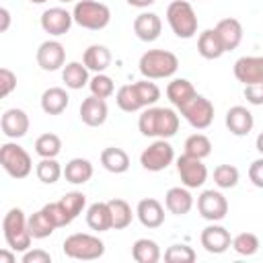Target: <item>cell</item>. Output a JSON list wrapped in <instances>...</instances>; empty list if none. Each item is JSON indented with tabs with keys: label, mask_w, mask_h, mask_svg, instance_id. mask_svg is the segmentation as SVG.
I'll use <instances>...</instances> for the list:
<instances>
[{
	"label": "cell",
	"mask_w": 263,
	"mask_h": 263,
	"mask_svg": "<svg viewBox=\"0 0 263 263\" xmlns=\"http://www.w3.org/2000/svg\"><path fill=\"white\" fill-rule=\"evenodd\" d=\"M29 2H31V4H45L47 0H29Z\"/></svg>",
	"instance_id": "cell-53"
},
{
	"label": "cell",
	"mask_w": 263,
	"mask_h": 263,
	"mask_svg": "<svg viewBox=\"0 0 263 263\" xmlns=\"http://www.w3.org/2000/svg\"><path fill=\"white\" fill-rule=\"evenodd\" d=\"M197 95L195 86L187 80V78H173L166 84V99L171 101V105H175L177 109H181L185 103H189L193 97Z\"/></svg>",
	"instance_id": "cell-25"
},
{
	"label": "cell",
	"mask_w": 263,
	"mask_h": 263,
	"mask_svg": "<svg viewBox=\"0 0 263 263\" xmlns=\"http://www.w3.org/2000/svg\"><path fill=\"white\" fill-rule=\"evenodd\" d=\"M0 33H6L8 31V27H10V12H8V8H0Z\"/></svg>",
	"instance_id": "cell-49"
},
{
	"label": "cell",
	"mask_w": 263,
	"mask_h": 263,
	"mask_svg": "<svg viewBox=\"0 0 263 263\" xmlns=\"http://www.w3.org/2000/svg\"><path fill=\"white\" fill-rule=\"evenodd\" d=\"M115 103H117V107H119L121 111H125V113H136V111H142V109H144V105L140 103V97H138L134 84H123V86H119L117 92H115Z\"/></svg>",
	"instance_id": "cell-33"
},
{
	"label": "cell",
	"mask_w": 263,
	"mask_h": 263,
	"mask_svg": "<svg viewBox=\"0 0 263 263\" xmlns=\"http://www.w3.org/2000/svg\"><path fill=\"white\" fill-rule=\"evenodd\" d=\"M197 212L208 222H220L228 214V199L216 189H205L197 197Z\"/></svg>",
	"instance_id": "cell-11"
},
{
	"label": "cell",
	"mask_w": 263,
	"mask_h": 263,
	"mask_svg": "<svg viewBox=\"0 0 263 263\" xmlns=\"http://www.w3.org/2000/svg\"><path fill=\"white\" fill-rule=\"evenodd\" d=\"M35 175L41 183L45 185H53L55 181H60V177L64 175V168L60 166V162L55 158H41L35 166Z\"/></svg>",
	"instance_id": "cell-35"
},
{
	"label": "cell",
	"mask_w": 263,
	"mask_h": 263,
	"mask_svg": "<svg viewBox=\"0 0 263 263\" xmlns=\"http://www.w3.org/2000/svg\"><path fill=\"white\" fill-rule=\"evenodd\" d=\"M41 210L47 214V218L53 222V226H55V228H64V226H68V224L72 222V216L66 212V208L62 205V201L45 203Z\"/></svg>",
	"instance_id": "cell-43"
},
{
	"label": "cell",
	"mask_w": 263,
	"mask_h": 263,
	"mask_svg": "<svg viewBox=\"0 0 263 263\" xmlns=\"http://www.w3.org/2000/svg\"><path fill=\"white\" fill-rule=\"evenodd\" d=\"M140 74L148 80L171 78L179 70V58L168 49H148L138 62Z\"/></svg>",
	"instance_id": "cell-2"
},
{
	"label": "cell",
	"mask_w": 263,
	"mask_h": 263,
	"mask_svg": "<svg viewBox=\"0 0 263 263\" xmlns=\"http://www.w3.org/2000/svg\"><path fill=\"white\" fill-rule=\"evenodd\" d=\"M185 154L189 156H195V158H208L212 154V140L205 136V134H193L185 140V146H183Z\"/></svg>",
	"instance_id": "cell-36"
},
{
	"label": "cell",
	"mask_w": 263,
	"mask_h": 263,
	"mask_svg": "<svg viewBox=\"0 0 263 263\" xmlns=\"http://www.w3.org/2000/svg\"><path fill=\"white\" fill-rule=\"evenodd\" d=\"M214 29H216V33H218V37H220V41L224 45V51H232V49H236L240 45V41H242V25H240V21L228 16V18L218 21V25Z\"/></svg>",
	"instance_id": "cell-21"
},
{
	"label": "cell",
	"mask_w": 263,
	"mask_h": 263,
	"mask_svg": "<svg viewBox=\"0 0 263 263\" xmlns=\"http://www.w3.org/2000/svg\"><path fill=\"white\" fill-rule=\"evenodd\" d=\"M68 103H70V97H68L66 88H62V86H49L41 95V109L47 115L64 113L68 109Z\"/></svg>",
	"instance_id": "cell-24"
},
{
	"label": "cell",
	"mask_w": 263,
	"mask_h": 263,
	"mask_svg": "<svg viewBox=\"0 0 263 263\" xmlns=\"http://www.w3.org/2000/svg\"><path fill=\"white\" fill-rule=\"evenodd\" d=\"M60 201H62V205L66 208V212L72 216V220L78 218V216L82 214V210L86 208V195H84L82 191H70V193H66Z\"/></svg>",
	"instance_id": "cell-44"
},
{
	"label": "cell",
	"mask_w": 263,
	"mask_h": 263,
	"mask_svg": "<svg viewBox=\"0 0 263 263\" xmlns=\"http://www.w3.org/2000/svg\"><path fill=\"white\" fill-rule=\"evenodd\" d=\"M74 23L88 31H101L111 23V10L97 0H78L72 8Z\"/></svg>",
	"instance_id": "cell-6"
},
{
	"label": "cell",
	"mask_w": 263,
	"mask_h": 263,
	"mask_svg": "<svg viewBox=\"0 0 263 263\" xmlns=\"http://www.w3.org/2000/svg\"><path fill=\"white\" fill-rule=\"evenodd\" d=\"M199 242H201V247H203L208 253H212V255H222L224 251H228V249L232 247V236H230V232H228L224 226L212 222L210 226H205V228L201 230Z\"/></svg>",
	"instance_id": "cell-13"
},
{
	"label": "cell",
	"mask_w": 263,
	"mask_h": 263,
	"mask_svg": "<svg viewBox=\"0 0 263 263\" xmlns=\"http://www.w3.org/2000/svg\"><path fill=\"white\" fill-rule=\"evenodd\" d=\"M164 208L175 216H185L193 208V195L189 193V187H171L164 195Z\"/></svg>",
	"instance_id": "cell-22"
},
{
	"label": "cell",
	"mask_w": 263,
	"mask_h": 263,
	"mask_svg": "<svg viewBox=\"0 0 263 263\" xmlns=\"http://www.w3.org/2000/svg\"><path fill=\"white\" fill-rule=\"evenodd\" d=\"M0 129L6 138L10 140H18L23 136H27L29 132V115L23 109H6L0 117Z\"/></svg>",
	"instance_id": "cell-16"
},
{
	"label": "cell",
	"mask_w": 263,
	"mask_h": 263,
	"mask_svg": "<svg viewBox=\"0 0 263 263\" xmlns=\"http://www.w3.org/2000/svg\"><path fill=\"white\" fill-rule=\"evenodd\" d=\"M238 168L234 164H218L214 168V183L220 189H232L238 185Z\"/></svg>",
	"instance_id": "cell-38"
},
{
	"label": "cell",
	"mask_w": 263,
	"mask_h": 263,
	"mask_svg": "<svg viewBox=\"0 0 263 263\" xmlns=\"http://www.w3.org/2000/svg\"><path fill=\"white\" fill-rule=\"evenodd\" d=\"M86 224L95 232H107L113 228V218H111V208L109 201H95L86 210Z\"/></svg>",
	"instance_id": "cell-23"
},
{
	"label": "cell",
	"mask_w": 263,
	"mask_h": 263,
	"mask_svg": "<svg viewBox=\"0 0 263 263\" xmlns=\"http://www.w3.org/2000/svg\"><path fill=\"white\" fill-rule=\"evenodd\" d=\"M2 232H4V240H6L8 249H12L14 253H25L31 249L33 236L27 228V218L21 208H12L4 214Z\"/></svg>",
	"instance_id": "cell-3"
},
{
	"label": "cell",
	"mask_w": 263,
	"mask_h": 263,
	"mask_svg": "<svg viewBox=\"0 0 263 263\" xmlns=\"http://www.w3.org/2000/svg\"><path fill=\"white\" fill-rule=\"evenodd\" d=\"M136 216L144 228H158L164 224V205L154 197H144L138 201Z\"/></svg>",
	"instance_id": "cell-18"
},
{
	"label": "cell",
	"mask_w": 263,
	"mask_h": 263,
	"mask_svg": "<svg viewBox=\"0 0 263 263\" xmlns=\"http://www.w3.org/2000/svg\"><path fill=\"white\" fill-rule=\"evenodd\" d=\"M109 208H111V218H113V228L115 230H123L132 224L134 220V212H132V205L125 201V199H109Z\"/></svg>",
	"instance_id": "cell-34"
},
{
	"label": "cell",
	"mask_w": 263,
	"mask_h": 263,
	"mask_svg": "<svg viewBox=\"0 0 263 263\" xmlns=\"http://www.w3.org/2000/svg\"><path fill=\"white\" fill-rule=\"evenodd\" d=\"M58 2H62V4H68V2H76V0H58Z\"/></svg>",
	"instance_id": "cell-54"
},
{
	"label": "cell",
	"mask_w": 263,
	"mask_h": 263,
	"mask_svg": "<svg viewBox=\"0 0 263 263\" xmlns=\"http://www.w3.org/2000/svg\"><path fill=\"white\" fill-rule=\"evenodd\" d=\"M134 88H136V92H138L140 103L144 105V109L156 105V101L160 99V88L156 86V82H152V80H148V78L134 82Z\"/></svg>",
	"instance_id": "cell-39"
},
{
	"label": "cell",
	"mask_w": 263,
	"mask_h": 263,
	"mask_svg": "<svg viewBox=\"0 0 263 263\" xmlns=\"http://www.w3.org/2000/svg\"><path fill=\"white\" fill-rule=\"evenodd\" d=\"M132 257L138 263H156L160 259V247L152 238H138L132 245Z\"/></svg>",
	"instance_id": "cell-31"
},
{
	"label": "cell",
	"mask_w": 263,
	"mask_h": 263,
	"mask_svg": "<svg viewBox=\"0 0 263 263\" xmlns=\"http://www.w3.org/2000/svg\"><path fill=\"white\" fill-rule=\"evenodd\" d=\"M88 72L90 70L84 64H80V62H68L64 66V70H62V80H64V84L70 90H80L82 86H86L90 82Z\"/></svg>",
	"instance_id": "cell-30"
},
{
	"label": "cell",
	"mask_w": 263,
	"mask_h": 263,
	"mask_svg": "<svg viewBox=\"0 0 263 263\" xmlns=\"http://www.w3.org/2000/svg\"><path fill=\"white\" fill-rule=\"evenodd\" d=\"M37 66L45 72H55L66 66V49L60 41L47 39L37 47Z\"/></svg>",
	"instance_id": "cell-12"
},
{
	"label": "cell",
	"mask_w": 263,
	"mask_h": 263,
	"mask_svg": "<svg viewBox=\"0 0 263 263\" xmlns=\"http://www.w3.org/2000/svg\"><path fill=\"white\" fill-rule=\"evenodd\" d=\"M27 228H29L31 236H33V238H37V240L51 236V234H53V230H55L53 222L47 218V214H45L43 210H39V212L31 214V216L27 218Z\"/></svg>",
	"instance_id": "cell-32"
},
{
	"label": "cell",
	"mask_w": 263,
	"mask_h": 263,
	"mask_svg": "<svg viewBox=\"0 0 263 263\" xmlns=\"http://www.w3.org/2000/svg\"><path fill=\"white\" fill-rule=\"evenodd\" d=\"M138 129L146 138H173L179 132V115L171 107H146L138 119Z\"/></svg>",
	"instance_id": "cell-1"
},
{
	"label": "cell",
	"mask_w": 263,
	"mask_h": 263,
	"mask_svg": "<svg viewBox=\"0 0 263 263\" xmlns=\"http://www.w3.org/2000/svg\"><path fill=\"white\" fill-rule=\"evenodd\" d=\"M177 173H179L181 183L189 189H197L208 181V168H205L203 160L189 156L185 152L177 158Z\"/></svg>",
	"instance_id": "cell-10"
},
{
	"label": "cell",
	"mask_w": 263,
	"mask_h": 263,
	"mask_svg": "<svg viewBox=\"0 0 263 263\" xmlns=\"http://www.w3.org/2000/svg\"><path fill=\"white\" fill-rule=\"evenodd\" d=\"M129 6H134V8H148V6H152L156 0H125Z\"/></svg>",
	"instance_id": "cell-51"
},
{
	"label": "cell",
	"mask_w": 263,
	"mask_h": 263,
	"mask_svg": "<svg viewBox=\"0 0 263 263\" xmlns=\"http://www.w3.org/2000/svg\"><path fill=\"white\" fill-rule=\"evenodd\" d=\"M255 148H257V152L263 156V132L257 136V140H255Z\"/></svg>",
	"instance_id": "cell-52"
},
{
	"label": "cell",
	"mask_w": 263,
	"mask_h": 263,
	"mask_svg": "<svg viewBox=\"0 0 263 263\" xmlns=\"http://www.w3.org/2000/svg\"><path fill=\"white\" fill-rule=\"evenodd\" d=\"M253 125H255V117L247 107L234 105V107H230L226 111V127H228V132L232 136H236V138L249 136Z\"/></svg>",
	"instance_id": "cell-19"
},
{
	"label": "cell",
	"mask_w": 263,
	"mask_h": 263,
	"mask_svg": "<svg viewBox=\"0 0 263 263\" xmlns=\"http://www.w3.org/2000/svg\"><path fill=\"white\" fill-rule=\"evenodd\" d=\"M88 88H90V95L99 97V99H109L113 92H115V82L111 76H107L105 72H99L90 78L88 82Z\"/></svg>",
	"instance_id": "cell-41"
},
{
	"label": "cell",
	"mask_w": 263,
	"mask_h": 263,
	"mask_svg": "<svg viewBox=\"0 0 263 263\" xmlns=\"http://www.w3.org/2000/svg\"><path fill=\"white\" fill-rule=\"evenodd\" d=\"M41 29L45 33H49L51 37H60V35H66L74 23V16L72 12H68L66 8L62 6H53V8H47L43 14H41Z\"/></svg>",
	"instance_id": "cell-15"
},
{
	"label": "cell",
	"mask_w": 263,
	"mask_h": 263,
	"mask_svg": "<svg viewBox=\"0 0 263 263\" xmlns=\"http://www.w3.org/2000/svg\"><path fill=\"white\" fill-rule=\"evenodd\" d=\"M101 164H103L105 171H109L113 175H121L129 168V156L123 148L109 146L101 152Z\"/></svg>",
	"instance_id": "cell-29"
},
{
	"label": "cell",
	"mask_w": 263,
	"mask_h": 263,
	"mask_svg": "<svg viewBox=\"0 0 263 263\" xmlns=\"http://www.w3.org/2000/svg\"><path fill=\"white\" fill-rule=\"evenodd\" d=\"M259 236L257 234H253V232H240V234H236L234 238H232V249L238 253V255H242V257H251V255H255L257 251H259Z\"/></svg>",
	"instance_id": "cell-40"
},
{
	"label": "cell",
	"mask_w": 263,
	"mask_h": 263,
	"mask_svg": "<svg viewBox=\"0 0 263 263\" xmlns=\"http://www.w3.org/2000/svg\"><path fill=\"white\" fill-rule=\"evenodd\" d=\"M82 64H84L90 72H95V74L105 72V70L111 66V51H109L105 45H99V43L88 45V47L84 49V53H82Z\"/></svg>",
	"instance_id": "cell-28"
},
{
	"label": "cell",
	"mask_w": 263,
	"mask_h": 263,
	"mask_svg": "<svg viewBox=\"0 0 263 263\" xmlns=\"http://www.w3.org/2000/svg\"><path fill=\"white\" fill-rule=\"evenodd\" d=\"M249 179H251V183L255 187L263 189V156L251 162V166H249Z\"/></svg>",
	"instance_id": "cell-47"
},
{
	"label": "cell",
	"mask_w": 263,
	"mask_h": 263,
	"mask_svg": "<svg viewBox=\"0 0 263 263\" xmlns=\"http://www.w3.org/2000/svg\"><path fill=\"white\" fill-rule=\"evenodd\" d=\"M166 23L179 39H191L197 33V14L187 0H173L166 6Z\"/></svg>",
	"instance_id": "cell-4"
},
{
	"label": "cell",
	"mask_w": 263,
	"mask_h": 263,
	"mask_svg": "<svg viewBox=\"0 0 263 263\" xmlns=\"http://www.w3.org/2000/svg\"><path fill=\"white\" fill-rule=\"evenodd\" d=\"M80 119L84 125L88 127H101L105 121H107V115H109V109H107V103L105 99H99L95 95L86 97L82 103H80Z\"/></svg>",
	"instance_id": "cell-17"
},
{
	"label": "cell",
	"mask_w": 263,
	"mask_h": 263,
	"mask_svg": "<svg viewBox=\"0 0 263 263\" xmlns=\"http://www.w3.org/2000/svg\"><path fill=\"white\" fill-rule=\"evenodd\" d=\"M197 255L189 245H171L164 251V261L168 263H193Z\"/></svg>",
	"instance_id": "cell-42"
},
{
	"label": "cell",
	"mask_w": 263,
	"mask_h": 263,
	"mask_svg": "<svg viewBox=\"0 0 263 263\" xmlns=\"http://www.w3.org/2000/svg\"><path fill=\"white\" fill-rule=\"evenodd\" d=\"M16 261V253L10 249V251H6V249H2L0 251V263H14Z\"/></svg>",
	"instance_id": "cell-50"
},
{
	"label": "cell",
	"mask_w": 263,
	"mask_h": 263,
	"mask_svg": "<svg viewBox=\"0 0 263 263\" xmlns=\"http://www.w3.org/2000/svg\"><path fill=\"white\" fill-rule=\"evenodd\" d=\"M245 99L251 105H263V82L245 86Z\"/></svg>",
	"instance_id": "cell-48"
},
{
	"label": "cell",
	"mask_w": 263,
	"mask_h": 263,
	"mask_svg": "<svg viewBox=\"0 0 263 263\" xmlns=\"http://www.w3.org/2000/svg\"><path fill=\"white\" fill-rule=\"evenodd\" d=\"M92 173H95L92 171V162L88 158H80V156L68 160L66 166H64V177L72 185H84V183H88L92 179Z\"/></svg>",
	"instance_id": "cell-26"
},
{
	"label": "cell",
	"mask_w": 263,
	"mask_h": 263,
	"mask_svg": "<svg viewBox=\"0 0 263 263\" xmlns=\"http://www.w3.org/2000/svg\"><path fill=\"white\" fill-rule=\"evenodd\" d=\"M197 53L203 60H218V58H222V53H226L216 29H205V31L199 33V37H197Z\"/></svg>",
	"instance_id": "cell-27"
},
{
	"label": "cell",
	"mask_w": 263,
	"mask_h": 263,
	"mask_svg": "<svg viewBox=\"0 0 263 263\" xmlns=\"http://www.w3.org/2000/svg\"><path fill=\"white\" fill-rule=\"evenodd\" d=\"M175 160V150L171 146L168 140L164 138H156L148 148H144V152L140 154V164L142 168L150 171V173H158L164 171L173 164Z\"/></svg>",
	"instance_id": "cell-8"
},
{
	"label": "cell",
	"mask_w": 263,
	"mask_h": 263,
	"mask_svg": "<svg viewBox=\"0 0 263 263\" xmlns=\"http://www.w3.org/2000/svg\"><path fill=\"white\" fill-rule=\"evenodd\" d=\"M232 70H234V78L245 86L259 84L263 82V55H242L234 62Z\"/></svg>",
	"instance_id": "cell-14"
},
{
	"label": "cell",
	"mask_w": 263,
	"mask_h": 263,
	"mask_svg": "<svg viewBox=\"0 0 263 263\" xmlns=\"http://www.w3.org/2000/svg\"><path fill=\"white\" fill-rule=\"evenodd\" d=\"M0 164L12 179H25L33 171V160L29 152L16 142H6L0 146Z\"/></svg>",
	"instance_id": "cell-7"
},
{
	"label": "cell",
	"mask_w": 263,
	"mask_h": 263,
	"mask_svg": "<svg viewBox=\"0 0 263 263\" xmlns=\"http://www.w3.org/2000/svg\"><path fill=\"white\" fill-rule=\"evenodd\" d=\"M23 263H51V255L43 249H29L21 257Z\"/></svg>",
	"instance_id": "cell-46"
},
{
	"label": "cell",
	"mask_w": 263,
	"mask_h": 263,
	"mask_svg": "<svg viewBox=\"0 0 263 263\" xmlns=\"http://www.w3.org/2000/svg\"><path fill=\"white\" fill-rule=\"evenodd\" d=\"M16 88V74L8 68H0V97H8Z\"/></svg>",
	"instance_id": "cell-45"
},
{
	"label": "cell",
	"mask_w": 263,
	"mask_h": 263,
	"mask_svg": "<svg viewBox=\"0 0 263 263\" xmlns=\"http://www.w3.org/2000/svg\"><path fill=\"white\" fill-rule=\"evenodd\" d=\"M62 251L66 257L70 259H78V261H95L99 257L105 255V242L95 236V234H86V232H74L70 236H66Z\"/></svg>",
	"instance_id": "cell-5"
},
{
	"label": "cell",
	"mask_w": 263,
	"mask_h": 263,
	"mask_svg": "<svg viewBox=\"0 0 263 263\" xmlns=\"http://www.w3.org/2000/svg\"><path fill=\"white\" fill-rule=\"evenodd\" d=\"M35 152L41 158H55L62 152V140L55 134H41L35 140Z\"/></svg>",
	"instance_id": "cell-37"
},
{
	"label": "cell",
	"mask_w": 263,
	"mask_h": 263,
	"mask_svg": "<svg viewBox=\"0 0 263 263\" xmlns=\"http://www.w3.org/2000/svg\"><path fill=\"white\" fill-rule=\"evenodd\" d=\"M160 31H162V21L156 12H140L134 18V33L140 41L152 43L160 37Z\"/></svg>",
	"instance_id": "cell-20"
},
{
	"label": "cell",
	"mask_w": 263,
	"mask_h": 263,
	"mask_svg": "<svg viewBox=\"0 0 263 263\" xmlns=\"http://www.w3.org/2000/svg\"><path fill=\"white\" fill-rule=\"evenodd\" d=\"M179 113L183 115V119L195 127V129H205L212 125L214 121V103L210 99H205L203 95H195L189 103H185Z\"/></svg>",
	"instance_id": "cell-9"
}]
</instances>
